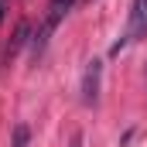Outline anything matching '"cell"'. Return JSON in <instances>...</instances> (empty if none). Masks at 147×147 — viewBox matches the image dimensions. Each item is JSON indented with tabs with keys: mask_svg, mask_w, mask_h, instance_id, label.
Wrapping results in <instances>:
<instances>
[{
	"mask_svg": "<svg viewBox=\"0 0 147 147\" xmlns=\"http://www.w3.org/2000/svg\"><path fill=\"white\" fill-rule=\"evenodd\" d=\"M28 140H31V130L24 123H17L14 127V147H28Z\"/></svg>",
	"mask_w": 147,
	"mask_h": 147,
	"instance_id": "cell-5",
	"label": "cell"
},
{
	"mask_svg": "<svg viewBox=\"0 0 147 147\" xmlns=\"http://www.w3.org/2000/svg\"><path fill=\"white\" fill-rule=\"evenodd\" d=\"M75 0H48V17H45V24H51V28H58V21L72 10Z\"/></svg>",
	"mask_w": 147,
	"mask_h": 147,
	"instance_id": "cell-3",
	"label": "cell"
},
{
	"mask_svg": "<svg viewBox=\"0 0 147 147\" xmlns=\"http://www.w3.org/2000/svg\"><path fill=\"white\" fill-rule=\"evenodd\" d=\"M147 34V0H134L130 3V24H127V41H140Z\"/></svg>",
	"mask_w": 147,
	"mask_h": 147,
	"instance_id": "cell-2",
	"label": "cell"
},
{
	"mask_svg": "<svg viewBox=\"0 0 147 147\" xmlns=\"http://www.w3.org/2000/svg\"><path fill=\"white\" fill-rule=\"evenodd\" d=\"M28 34H31V24H28V21H21V24H17V31H14V41L7 45V55H10V58L28 45Z\"/></svg>",
	"mask_w": 147,
	"mask_h": 147,
	"instance_id": "cell-4",
	"label": "cell"
},
{
	"mask_svg": "<svg viewBox=\"0 0 147 147\" xmlns=\"http://www.w3.org/2000/svg\"><path fill=\"white\" fill-rule=\"evenodd\" d=\"M99 82H103V62H89L86 75H82V103L86 106H96L99 103Z\"/></svg>",
	"mask_w": 147,
	"mask_h": 147,
	"instance_id": "cell-1",
	"label": "cell"
},
{
	"mask_svg": "<svg viewBox=\"0 0 147 147\" xmlns=\"http://www.w3.org/2000/svg\"><path fill=\"white\" fill-rule=\"evenodd\" d=\"M82 144H86V137H82V130H75V134H72V144H69V147H82Z\"/></svg>",
	"mask_w": 147,
	"mask_h": 147,
	"instance_id": "cell-6",
	"label": "cell"
},
{
	"mask_svg": "<svg viewBox=\"0 0 147 147\" xmlns=\"http://www.w3.org/2000/svg\"><path fill=\"white\" fill-rule=\"evenodd\" d=\"M3 7H7V0H0V21H3Z\"/></svg>",
	"mask_w": 147,
	"mask_h": 147,
	"instance_id": "cell-7",
	"label": "cell"
}]
</instances>
